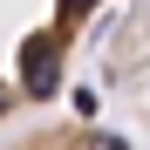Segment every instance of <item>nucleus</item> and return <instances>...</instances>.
<instances>
[{
  "instance_id": "nucleus-2",
  "label": "nucleus",
  "mask_w": 150,
  "mask_h": 150,
  "mask_svg": "<svg viewBox=\"0 0 150 150\" xmlns=\"http://www.w3.org/2000/svg\"><path fill=\"white\" fill-rule=\"evenodd\" d=\"M7 150H130L116 130H103V123H89V116H75V123H48V130H28V137H14Z\"/></svg>"
},
{
  "instance_id": "nucleus-1",
  "label": "nucleus",
  "mask_w": 150,
  "mask_h": 150,
  "mask_svg": "<svg viewBox=\"0 0 150 150\" xmlns=\"http://www.w3.org/2000/svg\"><path fill=\"white\" fill-rule=\"evenodd\" d=\"M103 0H0V123L28 103H55L68 48H82Z\"/></svg>"
}]
</instances>
